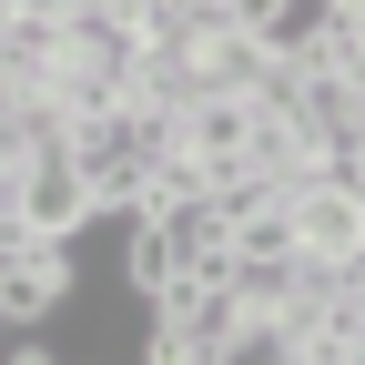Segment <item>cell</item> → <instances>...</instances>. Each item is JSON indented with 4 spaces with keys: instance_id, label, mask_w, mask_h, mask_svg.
<instances>
[{
    "instance_id": "12",
    "label": "cell",
    "mask_w": 365,
    "mask_h": 365,
    "mask_svg": "<svg viewBox=\"0 0 365 365\" xmlns=\"http://www.w3.org/2000/svg\"><path fill=\"white\" fill-rule=\"evenodd\" d=\"M355 173H365V143H355Z\"/></svg>"
},
{
    "instance_id": "13",
    "label": "cell",
    "mask_w": 365,
    "mask_h": 365,
    "mask_svg": "<svg viewBox=\"0 0 365 365\" xmlns=\"http://www.w3.org/2000/svg\"><path fill=\"white\" fill-rule=\"evenodd\" d=\"M345 365H365V345H355V355H345Z\"/></svg>"
},
{
    "instance_id": "9",
    "label": "cell",
    "mask_w": 365,
    "mask_h": 365,
    "mask_svg": "<svg viewBox=\"0 0 365 365\" xmlns=\"http://www.w3.org/2000/svg\"><path fill=\"white\" fill-rule=\"evenodd\" d=\"M0 365H61L51 345H11V355H0Z\"/></svg>"
},
{
    "instance_id": "7",
    "label": "cell",
    "mask_w": 365,
    "mask_h": 365,
    "mask_svg": "<svg viewBox=\"0 0 365 365\" xmlns=\"http://www.w3.org/2000/svg\"><path fill=\"white\" fill-rule=\"evenodd\" d=\"M264 203H274V182H264L254 163H234V173H203V213L244 223V213H264Z\"/></svg>"
},
{
    "instance_id": "10",
    "label": "cell",
    "mask_w": 365,
    "mask_h": 365,
    "mask_svg": "<svg viewBox=\"0 0 365 365\" xmlns=\"http://www.w3.org/2000/svg\"><path fill=\"white\" fill-rule=\"evenodd\" d=\"M11 193H21V182H0V244H11V223H21V213H11Z\"/></svg>"
},
{
    "instance_id": "5",
    "label": "cell",
    "mask_w": 365,
    "mask_h": 365,
    "mask_svg": "<svg viewBox=\"0 0 365 365\" xmlns=\"http://www.w3.org/2000/svg\"><path fill=\"white\" fill-rule=\"evenodd\" d=\"M122 284L143 294V304H163V294L182 284V244H173V223H132V254H122Z\"/></svg>"
},
{
    "instance_id": "8",
    "label": "cell",
    "mask_w": 365,
    "mask_h": 365,
    "mask_svg": "<svg viewBox=\"0 0 365 365\" xmlns=\"http://www.w3.org/2000/svg\"><path fill=\"white\" fill-rule=\"evenodd\" d=\"M143 365H213V345H203L193 325H163V314H153V335H143Z\"/></svg>"
},
{
    "instance_id": "15",
    "label": "cell",
    "mask_w": 365,
    "mask_h": 365,
    "mask_svg": "<svg viewBox=\"0 0 365 365\" xmlns=\"http://www.w3.org/2000/svg\"><path fill=\"white\" fill-rule=\"evenodd\" d=\"M213 365H223V355H213Z\"/></svg>"
},
{
    "instance_id": "4",
    "label": "cell",
    "mask_w": 365,
    "mask_h": 365,
    "mask_svg": "<svg viewBox=\"0 0 365 365\" xmlns=\"http://www.w3.org/2000/svg\"><path fill=\"white\" fill-rule=\"evenodd\" d=\"M61 294H71V254H61V244L21 254L11 274H0V314H11V335H21V325H41V314H51Z\"/></svg>"
},
{
    "instance_id": "2",
    "label": "cell",
    "mask_w": 365,
    "mask_h": 365,
    "mask_svg": "<svg viewBox=\"0 0 365 365\" xmlns=\"http://www.w3.org/2000/svg\"><path fill=\"white\" fill-rule=\"evenodd\" d=\"M284 213H294V254L304 264H325V274H355L365 264V203L355 193H304Z\"/></svg>"
},
{
    "instance_id": "3",
    "label": "cell",
    "mask_w": 365,
    "mask_h": 365,
    "mask_svg": "<svg viewBox=\"0 0 365 365\" xmlns=\"http://www.w3.org/2000/svg\"><path fill=\"white\" fill-rule=\"evenodd\" d=\"M182 153H193L203 173H234L254 153V102H234V91H203L193 112H182Z\"/></svg>"
},
{
    "instance_id": "11",
    "label": "cell",
    "mask_w": 365,
    "mask_h": 365,
    "mask_svg": "<svg viewBox=\"0 0 365 365\" xmlns=\"http://www.w3.org/2000/svg\"><path fill=\"white\" fill-rule=\"evenodd\" d=\"M0 355H11V314H0Z\"/></svg>"
},
{
    "instance_id": "14",
    "label": "cell",
    "mask_w": 365,
    "mask_h": 365,
    "mask_svg": "<svg viewBox=\"0 0 365 365\" xmlns=\"http://www.w3.org/2000/svg\"><path fill=\"white\" fill-rule=\"evenodd\" d=\"M0 274H11V254H0Z\"/></svg>"
},
{
    "instance_id": "6",
    "label": "cell",
    "mask_w": 365,
    "mask_h": 365,
    "mask_svg": "<svg viewBox=\"0 0 365 365\" xmlns=\"http://www.w3.org/2000/svg\"><path fill=\"white\" fill-rule=\"evenodd\" d=\"M234 264H294V213L284 203H264L234 223Z\"/></svg>"
},
{
    "instance_id": "1",
    "label": "cell",
    "mask_w": 365,
    "mask_h": 365,
    "mask_svg": "<svg viewBox=\"0 0 365 365\" xmlns=\"http://www.w3.org/2000/svg\"><path fill=\"white\" fill-rule=\"evenodd\" d=\"M11 213H21V223H11L21 244H61V254H71V244L91 234V223H102V193H91V182H81L71 163H41V173L21 182V193H11Z\"/></svg>"
}]
</instances>
